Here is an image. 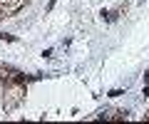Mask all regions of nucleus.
<instances>
[{"mask_svg":"<svg viewBox=\"0 0 149 124\" xmlns=\"http://www.w3.org/2000/svg\"><path fill=\"white\" fill-rule=\"evenodd\" d=\"M13 85H20V87H25L27 82H30V77H25V75H20V72H13Z\"/></svg>","mask_w":149,"mask_h":124,"instance_id":"1","label":"nucleus"},{"mask_svg":"<svg viewBox=\"0 0 149 124\" xmlns=\"http://www.w3.org/2000/svg\"><path fill=\"white\" fill-rule=\"evenodd\" d=\"M100 15H102V20H107V22H114V20H117V15H119V12H117V10H102Z\"/></svg>","mask_w":149,"mask_h":124,"instance_id":"2","label":"nucleus"},{"mask_svg":"<svg viewBox=\"0 0 149 124\" xmlns=\"http://www.w3.org/2000/svg\"><path fill=\"white\" fill-rule=\"evenodd\" d=\"M0 40H3V42H15V35H10V33H0Z\"/></svg>","mask_w":149,"mask_h":124,"instance_id":"3","label":"nucleus"},{"mask_svg":"<svg viewBox=\"0 0 149 124\" xmlns=\"http://www.w3.org/2000/svg\"><path fill=\"white\" fill-rule=\"evenodd\" d=\"M122 94H124V89H112V92H109L112 99H114V97H122Z\"/></svg>","mask_w":149,"mask_h":124,"instance_id":"4","label":"nucleus"},{"mask_svg":"<svg viewBox=\"0 0 149 124\" xmlns=\"http://www.w3.org/2000/svg\"><path fill=\"white\" fill-rule=\"evenodd\" d=\"M42 57H45V60H50V57H52V50H50V47H47V50H42Z\"/></svg>","mask_w":149,"mask_h":124,"instance_id":"5","label":"nucleus"},{"mask_svg":"<svg viewBox=\"0 0 149 124\" xmlns=\"http://www.w3.org/2000/svg\"><path fill=\"white\" fill-rule=\"evenodd\" d=\"M142 94H144V97H149V85H144V89H142Z\"/></svg>","mask_w":149,"mask_h":124,"instance_id":"6","label":"nucleus"},{"mask_svg":"<svg viewBox=\"0 0 149 124\" xmlns=\"http://www.w3.org/2000/svg\"><path fill=\"white\" fill-rule=\"evenodd\" d=\"M144 85H149V72H144Z\"/></svg>","mask_w":149,"mask_h":124,"instance_id":"7","label":"nucleus"}]
</instances>
